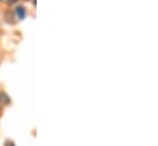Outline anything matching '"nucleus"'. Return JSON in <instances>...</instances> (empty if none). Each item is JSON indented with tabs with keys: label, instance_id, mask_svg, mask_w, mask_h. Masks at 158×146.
<instances>
[{
	"label": "nucleus",
	"instance_id": "3",
	"mask_svg": "<svg viewBox=\"0 0 158 146\" xmlns=\"http://www.w3.org/2000/svg\"><path fill=\"white\" fill-rule=\"evenodd\" d=\"M5 21H6L7 24L14 25V24H15V14H14L12 11H6V12H5Z\"/></svg>",
	"mask_w": 158,
	"mask_h": 146
},
{
	"label": "nucleus",
	"instance_id": "5",
	"mask_svg": "<svg viewBox=\"0 0 158 146\" xmlns=\"http://www.w3.org/2000/svg\"><path fill=\"white\" fill-rule=\"evenodd\" d=\"M6 144H7V145H9V146H15V144H14L12 141H7Z\"/></svg>",
	"mask_w": 158,
	"mask_h": 146
},
{
	"label": "nucleus",
	"instance_id": "2",
	"mask_svg": "<svg viewBox=\"0 0 158 146\" xmlns=\"http://www.w3.org/2000/svg\"><path fill=\"white\" fill-rule=\"evenodd\" d=\"M11 103V98L6 95V92L0 91V105H10Z\"/></svg>",
	"mask_w": 158,
	"mask_h": 146
},
{
	"label": "nucleus",
	"instance_id": "4",
	"mask_svg": "<svg viewBox=\"0 0 158 146\" xmlns=\"http://www.w3.org/2000/svg\"><path fill=\"white\" fill-rule=\"evenodd\" d=\"M6 1H7V4H9V5H14V4H16L19 0H6Z\"/></svg>",
	"mask_w": 158,
	"mask_h": 146
},
{
	"label": "nucleus",
	"instance_id": "1",
	"mask_svg": "<svg viewBox=\"0 0 158 146\" xmlns=\"http://www.w3.org/2000/svg\"><path fill=\"white\" fill-rule=\"evenodd\" d=\"M15 14H16V16H19L20 20H22V19L26 17V9L22 5H19L16 7V10H15Z\"/></svg>",
	"mask_w": 158,
	"mask_h": 146
},
{
	"label": "nucleus",
	"instance_id": "6",
	"mask_svg": "<svg viewBox=\"0 0 158 146\" xmlns=\"http://www.w3.org/2000/svg\"><path fill=\"white\" fill-rule=\"evenodd\" d=\"M0 110H1V106H0Z\"/></svg>",
	"mask_w": 158,
	"mask_h": 146
}]
</instances>
